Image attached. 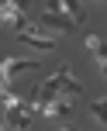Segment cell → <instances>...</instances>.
Wrapping results in <instances>:
<instances>
[{
    "label": "cell",
    "mask_w": 107,
    "mask_h": 131,
    "mask_svg": "<svg viewBox=\"0 0 107 131\" xmlns=\"http://www.w3.org/2000/svg\"><path fill=\"white\" fill-rule=\"evenodd\" d=\"M80 90H83V83L76 79L73 66H59V72H55V76L41 79L38 97H41V100H48V97H76Z\"/></svg>",
    "instance_id": "1"
},
{
    "label": "cell",
    "mask_w": 107,
    "mask_h": 131,
    "mask_svg": "<svg viewBox=\"0 0 107 131\" xmlns=\"http://www.w3.org/2000/svg\"><path fill=\"white\" fill-rule=\"evenodd\" d=\"M38 117L69 124V117H73V97H48V100H41L38 104Z\"/></svg>",
    "instance_id": "2"
},
{
    "label": "cell",
    "mask_w": 107,
    "mask_h": 131,
    "mask_svg": "<svg viewBox=\"0 0 107 131\" xmlns=\"http://www.w3.org/2000/svg\"><path fill=\"white\" fill-rule=\"evenodd\" d=\"M83 21L69 17V14H59V10H41V28H48L52 35H69V31H80Z\"/></svg>",
    "instance_id": "3"
},
{
    "label": "cell",
    "mask_w": 107,
    "mask_h": 131,
    "mask_svg": "<svg viewBox=\"0 0 107 131\" xmlns=\"http://www.w3.org/2000/svg\"><path fill=\"white\" fill-rule=\"evenodd\" d=\"M31 117H35V114L28 111L24 104H17V107H7V111H4V121H0V131H17V128H31Z\"/></svg>",
    "instance_id": "4"
},
{
    "label": "cell",
    "mask_w": 107,
    "mask_h": 131,
    "mask_svg": "<svg viewBox=\"0 0 107 131\" xmlns=\"http://www.w3.org/2000/svg\"><path fill=\"white\" fill-rule=\"evenodd\" d=\"M41 62H35V59H7V62H0V69H4V83H10V79H17L21 72H35Z\"/></svg>",
    "instance_id": "5"
},
{
    "label": "cell",
    "mask_w": 107,
    "mask_h": 131,
    "mask_svg": "<svg viewBox=\"0 0 107 131\" xmlns=\"http://www.w3.org/2000/svg\"><path fill=\"white\" fill-rule=\"evenodd\" d=\"M83 45H87V52L93 55V66H97L100 72H107V59H104V41H100V35H87Z\"/></svg>",
    "instance_id": "6"
},
{
    "label": "cell",
    "mask_w": 107,
    "mask_h": 131,
    "mask_svg": "<svg viewBox=\"0 0 107 131\" xmlns=\"http://www.w3.org/2000/svg\"><path fill=\"white\" fill-rule=\"evenodd\" d=\"M45 10H59V14H69V17L83 21V7H80V0H45Z\"/></svg>",
    "instance_id": "7"
},
{
    "label": "cell",
    "mask_w": 107,
    "mask_h": 131,
    "mask_svg": "<svg viewBox=\"0 0 107 131\" xmlns=\"http://www.w3.org/2000/svg\"><path fill=\"white\" fill-rule=\"evenodd\" d=\"M87 111H90V117H93V121H97V124H100V128L107 124V121H104V97H97L93 104L87 107Z\"/></svg>",
    "instance_id": "8"
},
{
    "label": "cell",
    "mask_w": 107,
    "mask_h": 131,
    "mask_svg": "<svg viewBox=\"0 0 107 131\" xmlns=\"http://www.w3.org/2000/svg\"><path fill=\"white\" fill-rule=\"evenodd\" d=\"M0 28H4V21H0Z\"/></svg>",
    "instance_id": "9"
},
{
    "label": "cell",
    "mask_w": 107,
    "mask_h": 131,
    "mask_svg": "<svg viewBox=\"0 0 107 131\" xmlns=\"http://www.w3.org/2000/svg\"><path fill=\"white\" fill-rule=\"evenodd\" d=\"M97 4H100V0H97Z\"/></svg>",
    "instance_id": "10"
}]
</instances>
